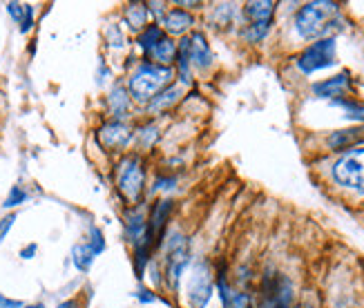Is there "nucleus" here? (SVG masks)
I'll return each instance as SVG.
<instances>
[{
	"mask_svg": "<svg viewBox=\"0 0 364 308\" xmlns=\"http://www.w3.org/2000/svg\"><path fill=\"white\" fill-rule=\"evenodd\" d=\"M338 23H340V5L326 3V0L306 3L295 14V31L306 41L324 38V34L338 27Z\"/></svg>",
	"mask_w": 364,
	"mask_h": 308,
	"instance_id": "obj_1",
	"label": "nucleus"
},
{
	"mask_svg": "<svg viewBox=\"0 0 364 308\" xmlns=\"http://www.w3.org/2000/svg\"><path fill=\"white\" fill-rule=\"evenodd\" d=\"M172 78H175L172 68H161V65L154 63H141L128 78V94L136 103L148 105L156 94L170 85Z\"/></svg>",
	"mask_w": 364,
	"mask_h": 308,
	"instance_id": "obj_2",
	"label": "nucleus"
},
{
	"mask_svg": "<svg viewBox=\"0 0 364 308\" xmlns=\"http://www.w3.org/2000/svg\"><path fill=\"white\" fill-rule=\"evenodd\" d=\"M117 188L132 208L141 201L146 190V164L141 154H128L117 164Z\"/></svg>",
	"mask_w": 364,
	"mask_h": 308,
	"instance_id": "obj_3",
	"label": "nucleus"
},
{
	"mask_svg": "<svg viewBox=\"0 0 364 308\" xmlns=\"http://www.w3.org/2000/svg\"><path fill=\"white\" fill-rule=\"evenodd\" d=\"M190 266V241L183 233L175 230L166 241V257H164V280L170 290H177L181 275Z\"/></svg>",
	"mask_w": 364,
	"mask_h": 308,
	"instance_id": "obj_4",
	"label": "nucleus"
},
{
	"mask_svg": "<svg viewBox=\"0 0 364 308\" xmlns=\"http://www.w3.org/2000/svg\"><path fill=\"white\" fill-rule=\"evenodd\" d=\"M331 174L338 186L364 194V145L344 152L331 168Z\"/></svg>",
	"mask_w": 364,
	"mask_h": 308,
	"instance_id": "obj_5",
	"label": "nucleus"
},
{
	"mask_svg": "<svg viewBox=\"0 0 364 308\" xmlns=\"http://www.w3.org/2000/svg\"><path fill=\"white\" fill-rule=\"evenodd\" d=\"M338 63V45L336 38L324 36L320 41L311 43L306 50L297 56V70L302 74H315L320 70L333 68Z\"/></svg>",
	"mask_w": 364,
	"mask_h": 308,
	"instance_id": "obj_6",
	"label": "nucleus"
},
{
	"mask_svg": "<svg viewBox=\"0 0 364 308\" xmlns=\"http://www.w3.org/2000/svg\"><path fill=\"white\" fill-rule=\"evenodd\" d=\"M215 293L213 268L208 262H197L190 268L186 284V302L190 308H205Z\"/></svg>",
	"mask_w": 364,
	"mask_h": 308,
	"instance_id": "obj_7",
	"label": "nucleus"
},
{
	"mask_svg": "<svg viewBox=\"0 0 364 308\" xmlns=\"http://www.w3.org/2000/svg\"><path fill=\"white\" fill-rule=\"evenodd\" d=\"M259 308H295V288L287 275L282 272L264 275Z\"/></svg>",
	"mask_w": 364,
	"mask_h": 308,
	"instance_id": "obj_8",
	"label": "nucleus"
},
{
	"mask_svg": "<svg viewBox=\"0 0 364 308\" xmlns=\"http://www.w3.org/2000/svg\"><path fill=\"white\" fill-rule=\"evenodd\" d=\"M179 50L186 54L190 68H197V70H208L213 65V52H210V45L205 41V36L201 31H193L190 36H186L179 43Z\"/></svg>",
	"mask_w": 364,
	"mask_h": 308,
	"instance_id": "obj_9",
	"label": "nucleus"
},
{
	"mask_svg": "<svg viewBox=\"0 0 364 308\" xmlns=\"http://www.w3.org/2000/svg\"><path fill=\"white\" fill-rule=\"evenodd\" d=\"M132 129L123 121H107L99 127V143L107 152H121L130 145L132 141Z\"/></svg>",
	"mask_w": 364,
	"mask_h": 308,
	"instance_id": "obj_10",
	"label": "nucleus"
},
{
	"mask_svg": "<svg viewBox=\"0 0 364 308\" xmlns=\"http://www.w3.org/2000/svg\"><path fill=\"white\" fill-rule=\"evenodd\" d=\"M172 210H175V201H172V199H159V201L154 203V208H152V215H150V221H148L146 237L152 241L154 246L161 244Z\"/></svg>",
	"mask_w": 364,
	"mask_h": 308,
	"instance_id": "obj_11",
	"label": "nucleus"
},
{
	"mask_svg": "<svg viewBox=\"0 0 364 308\" xmlns=\"http://www.w3.org/2000/svg\"><path fill=\"white\" fill-rule=\"evenodd\" d=\"M159 25H161V29L166 31V34H170V36H181V34H186L188 29H193L195 16L190 14L188 9L175 7V9H168L166 11V16L161 18Z\"/></svg>",
	"mask_w": 364,
	"mask_h": 308,
	"instance_id": "obj_12",
	"label": "nucleus"
},
{
	"mask_svg": "<svg viewBox=\"0 0 364 308\" xmlns=\"http://www.w3.org/2000/svg\"><path fill=\"white\" fill-rule=\"evenodd\" d=\"M146 230H148V221H146V215L141 208H130L128 213L123 217V233H125V239L130 241V244H139L141 239L146 237Z\"/></svg>",
	"mask_w": 364,
	"mask_h": 308,
	"instance_id": "obj_13",
	"label": "nucleus"
},
{
	"mask_svg": "<svg viewBox=\"0 0 364 308\" xmlns=\"http://www.w3.org/2000/svg\"><path fill=\"white\" fill-rule=\"evenodd\" d=\"M328 148L331 150H353V148H362L364 145V127H346V129H338L328 137Z\"/></svg>",
	"mask_w": 364,
	"mask_h": 308,
	"instance_id": "obj_14",
	"label": "nucleus"
},
{
	"mask_svg": "<svg viewBox=\"0 0 364 308\" xmlns=\"http://www.w3.org/2000/svg\"><path fill=\"white\" fill-rule=\"evenodd\" d=\"M351 85V74L349 72H340L338 76H331L326 80H320V83L313 85V94L320 96V99H338L342 92H346Z\"/></svg>",
	"mask_w": 364,
	"mask_h": 308,
	"instance_id": "obj_15",
	"label": "nucleus"
},
{
	"mask_svg": "<svg viewBox=\"0 0 364 308\" xmlns=\"http://www.w3.org/2000/svg\"><path fill=\"white\" fill-rule=\"evenodd\" d=\"M217 290L224 308H250V297L248 293H242V290L232 288L226 282V275H219L217 277Z\"/></svg>",
	"mask_w": 364,
	"mask_h": 308,
	"instance_id": "obj_16",
	"label": "nucleus"
},
{
	"mask_svg": "<svg viewBox=\"0 0 364 308\" xmlns=\"http://www.w3.org/2000/svg\"><path fill=\"white\" fill-rule=\"evenodd\" d=\"M107 112L112 121H121L130 112V94L123 85H114L107 94Z\"/></svg>",
	"mask_w": 364,
	"mask_h": 308,
	"instance_id": "obj_17",
	"label": "nucleus"
},
{
	"mask_svg": "<svg viewBox=\"0 0 364 308\" xmlns=\"http://www.w3.org/2000/svg\"><path fill=\"white\" fill-rule=\"evenodd\" d=\"M177 60V43L170 36H164L159 43L154 45V50L148 54V63L161 65V68H170Z\"/></svg>",
	"mask_w": 364,
	"mask_h": 308,
	"instance_id": "obj_18",
	"label": "nucleus"
},
{
	"mask_svg": "<svg viewBox=\"0 0 364 308\" xmlns=\"http://www.w3.org/2000/svg\"><path fill=\"white\" fill-rule=\"evenodd\" d=\"M148 18H150L148 5H144V3H132V5L125 7L123 23L128 25L132 31H136V34H141V31L148 27Z\"/></svg>",
	"mask_w": 364,
	"mask_h": 308,
	"instance_id": "obj_19",
	"label": "nucleus"
},
{
	"mask_svg": "<svg viewBox=\"0 0 364 308\" xmlns=\"http://www.w3.org/2000/svg\"><path fill=\"white\" fill-rule=\"evenodd\" d=\"M179 96H181V90L177 85H168L148 103V112L150 115H161L166 110H172V105L179 103Z\"/></svg>",
	"mask_w": 364,
	"mask_h": 308,
	"instance_id": "obj_20",
	"label": "nucleus"
},
{
	"mask_svg": "<svg viewBox=\"0 0 364 308\" xmlns=\"http://www.w3.org/2000/svg\"><path fill=\"white\" fill-rule=\"evenodd\" d=\"M244 14L250 23H273L275 3L271 0H259V3H248L244 7Z\"/></svg>",
	"mask_w": 364,
	"mask_h": 308,
	"instance_id": "obj_21",
	"label": "nucleus"
},
{
	"mask_svg": "<svg viewBox=\"0 0 364 308\" xmlns=\"http://www.w3.org/2000/svg\"><path fill=\"white\" fill-rule=\"evenodd\" d=\"M164 36L166 34H164L161 25L159 23H152V25H148L144 31H141V34H136V45H139V50L144 52V54H150L154 50V45L159 43Z\"/></svg>",
	"mask_w": 364,
	"mask_h": 308,
	"instance_id": "obj_22",
	"label": "nucleus"
},
{
	"mask_svg": "<svg viewBox=\"0 0 364 308\" xmlns=\"http://www.w3.org/2000/svg\"><path fill=\"white\" fill-rule=\"evenodd\" d=\"M94 259H97V255H94L90 244H76L72 248V262H74L76 270L87 272L92 268V264H94Z\"/></svg>",
	"mask_w": 364,
	"mask_h": 308,
	"instance_id": "obj_23",
	"label": "nucleus"
},
{
	"mask_svg": "<svg viewBox=\"0 0 364 308\" xmlns=\"http://www.w3.org/2000/svg\"><path fill=\"white\" fill-rule=\"evenodd\" d=\"M333 105H338V107H342L344 112H346V117L349 119H355V121H364V105L362 103H358V101H351V99H336L333 101Z\"/></svg>",
	"mask_w": 364,
	"mask_h": 308,
	"instance_id": "obj_24",
	"label": "nucleus"
},
{
	"mask_svg": "<svg viewBox=\"0 0 364 308\" xmlns=\"http://www.w3.org/2000/svg\"><path fill=\"white\" fill-rule=\"evenodd\" d=\"M271 25L273 23H250L246 29H244V38L248 43H259L266 38V34L271 31Z\"/></svg>",
	"mask_w": 364,
	"mask_h": 308,
	"instance_id": "obj_25",
	"label": "nucleus"
},
{
	"mask_svg": "<svg viewBox=\"0 0 364 308\" xmlns=\"http://www.w3.org/2000/svg\"><path fill=\"white\" fill-rule=\"evenodd\" d=\"M136 139L146 145V148H150V145L156 143V139H159V129H156L154 123H146L144 127L136 129Z\"/></svg>",
	"mask_w": 364,
	"mask_h": 308,
	"instance_id": "obj_26",
	"label": "nucleus"
},
{
	"mask_svg": "<svg viewBox=\"0 0 364 308\" xmlns=\"http://www.w3.org/2000/svg\"><path fill=\"white\" fill-rule=\"evenodd\" d=\"M27 197H29V194L25 192V188H21V186H11V190H9V194H7V199H5L3 208L11 210V208H16V206L25 203Z\"/></svg>",
	"mask_w": 364,
	"mask_h": 308,
	"instance_id": "obj_27",
	"label": "nucleus"
},
{
	"mask_svg": "<svg viewBox=\"0 0 364 308\" xmlns=\"http://www.w3.org/2000/svg\"><path fill=\"white\" fill-rule=\"evenodd\" d=\"M90 248L94 250V255H101L105 250V237L97 225H92L90 228Z\"/></svg>",
	"mask_w": 364,
	"mask_h": 308,
	"instance_id": "obj_28",
	"label": "nucleus"
},
{
	"mask_svg": "<svg viewBox=\"0 0 364 308\" xmlns=\"http://www.w3.org/2000/svg\"><path fill=\"white\" fill-rule=\"evenodd\" d=\"M105 36H107L109 45H112V47H119V50L125 45L123 31H121V27H119V25H109V27H107V31H105Z\"/></svg>",
	"mask_w": 364,
	"mask_h": 308,
	"instance_id": "obj_29",
	"label": "nucleus"
},
{
	"mask_svg": "<svg viewBox=\"0 0 364 308\" xmlns=\"http://www.w3.org/2000/svg\"><path fill=\"white\" fill-rule=\"evenodd\" d=\"M31 27H34V5H25V16H23L18 29L23 31V34H27Z\"/></svg>",
	"mask_w": 364,
	"mask_h": 308,
	"instance_id": "obj_30",
	"label": "nucleus"
},
{
	"mask_svg": "<svg viewBox=\"0 0 364 308\" xmlns=\"http://www.w3.org/2000/svg\"><path fill=\"white\" fill-rule=\"evenodd\" d=\"M7 11H9V16L21 25V21H23V16H25V5H21V3H7Z\"/></svg>",
	"mask_w": 364,
	"mask_h": 308,
	"instance_id": "obj_31",
	"label": "nucleus"
},
{
	"mask_svg": "<svg viewBox=\"0 0 364 308\" xmlns=\"http://www.w3.org/2000/svg\"><path fill=\"white\" fill-rule=\"evenodd\" d=\"M14 221H16V213H11V215L0 219V241L7 237V233L11 230V225H14Z\"/></svg>",
	"mask_w": 364,
	"mask_h": 308,
	"instance_id": "obj_32",
	"label": "nucleus"
},
{
	"mask_svg": "<svg viewBox=\"0 0 364 308\" xmlns=\"http://www.w3.org/2000/svg\"><path fill=\"white\" fill-rule=\"evenodd\" d=\"M136 299L141 304H154L156 302V295L152 293V290H148V288H139L136 290Z\"/></svg>",
	"mask_w": 364,
	"mask_h": 308,
	"instance_id": "obj_33",
	"label": "nucleus"
},
{
	"mask_svg": "<svg viewBox=\"0 0 364 308\" xmlns=\"http://www.w3.org/2000/svg\"><path fill=\"white\" fill-rule=\"evenodd\" d=\"M148 270H150V282H152V286H159V284L164 282V275H161L159 266L150 262V264H148Z\"/></svg>",
	"mask_w": 364,
	"mask_h": 308,
	"instance_id": "obj_34",
	"label": "nucleus"
},
{
	"mask_svg": "<svg viewBox=\"0 0 364 308\" xmlns=\"http://www.w3.org/2000/svg\"><path fill=\"white\" fill-rule=\"evenodd\" d=\"M175 186V179H172V176H159V179H154V184H152V192L154 190H164V188H172Z\"/></svg>",
	"mask_w": 364,
	"mask_h": 308,
	"instance_id": "obj_35",
	"label": "nucleus"
},
{
	"mask_svg": "<svg viewBox=\"0 0 364 308\" xmlns=\"http://www.w3.org/2000/svg\"><path fill=\"white\" fill-rule=\"evenodd\" d=\"M0 308H23V302L21 299H9L0 293Z\"/></svg>",
	"mask_w": 364,
	"mask_h": 308,
	"instance_id": "obj_36",
	"label": "nucleus"
},
{
	"mask_svg": "<svg viewBox=\"0 0 364 308\" xmlns=\"http://www.w3.org/2000/svg\"><path fill=\"white\" fill-rule=\"evenodd\" d=\"M36 253H38V246H36V244H29V246H25V248L21 250V257H23V259H34Z\"/></svg>",
	"mask_w": 364,
	"mask_h": 308,
	"instance_id": "obj_37",
	"label": "nucleus"
},
{
	"mask_svg": "<svg viewBox=\"0 0 364 308\" xmlns=\"http://www.w3.org/2000/svg\"><path fill=\"white\" fill-rule=\"evenodd\" d=\"M56 308H78V304H76V299H65V302H60Z\"/></svg>",
	"mask_w": 364,
	"mask_h": 308,
	"instance_id": "obj_38",
	"label": "nucleus"
},
{
	"mask_svg": "<svg viewBox=\"0 0 364 308\" xmlns=\"http://www.w3.org/2000/svg\"><path fill=\"white\" fill-rule=\"evenodd\" d=\"M23 308H45V304H27V306H23Z\"/></svg>",
	"mask_w": 364,
	"mask_h": 308,
	"instance_id": "obj_39",
	"label": "nucleus"
},
{
	"mask_svg": "<svg viewBox=\"0 0 364 308\" xmlns=\"http://www.w3.org/2000/svg\"><path fill=\"white\" fill-rule=\"evenodd\" d=\"M336 308H353L351 304H340V306H336Z\"/></svg>",
	"mask_w": 364,
	"mask_h": 308,
	"instance_id": "obj_40",
	"label": "nucleus"
}]
</instances>
